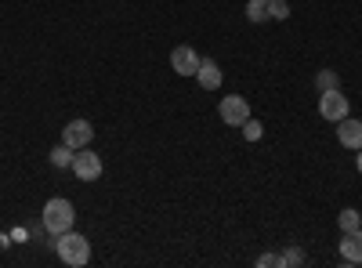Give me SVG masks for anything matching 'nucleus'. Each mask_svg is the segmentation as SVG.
Listing matches in <instances>:
<instances>
[{"label": "nucleus", "mask_w": 362, "mask_h": 268, "mask_svg": "<svg viewBox=\"0 0 362 268\" xmlns=\"http://www.w3.org/2000/svg\"><path fill=\"white\" fill-rule=\"evenodd\" d=\"M73 221H76V211H73V203H69V199L58 196V199H47V203H44V228H47L51 235L69 232Z\"/></svg>", "instance_id": "1"}, {"label": "nucleus", "mask_w": 362, "mask_h": 268, "mask_svg": "<svg viewBox=\"0 0 362 268\" xmlns=\"http://www.w3.org/2000/svg\"><path fill=\"white\" fill-rule=\"evenodd\" d=\"M54 250H58V257H62L66 264H73V268H83L87 261H90V243L83 240L80 232H62L58 235V243H54Z\"/></svg>", "instance_id": "2"}, {"label": "nucleus", "mask_w": 362, "mask_h": 268, "mask_svg": "<svg viewBox=\"0 0 362 268\" xmlns=\"http://www.w3.org/2000/svg\"><path fill=\"white\" fill-rule=\"evenodd\" d=\"M218 116H221V124H228V127H243L250 120V102L239 98V95H228V98H221Z\"/></svg>", "instance_id": "3"}, {"label": "nucleus", "mask_w": 362, "mask_h": 268, "mask_svg": "<svg viewBox=\"0 0 362 268\" xmlns=\"http://www.w3.org/2000/svg\"><path fill=\"white\" fill-rule=\"evenodd\" d=\"M73 174L80 177V182H98L102 177V156L95 153V148H80V153L73 156Z\"/></svg>", "instance_id": "4"}, {"label": "nucleus", "mask_w": 362, "mask_h": 268, "mask_svg": "<svg viewBox=\"0 0 362 268\" xmlns=\"http://www.w3.org/2000/svg\"><path fill=\"white\" fill-rule=\"evenodd\" d=\"M319 112H322V120L329 124H337L348 116V98L341 95V87H334V91H319Z\"/></svg>", "instance_id": "5"}, {"label": "nucleus", "mask_w": 362, "mask_h": 268, "mask_svg": "<svg viewBox=\"0 0 362 268\" xmlns=\"http://www.w3.org/2000/svg\"><path fill=\"white\" fill-rule=\"evenodd\" d=\"M62 141L69 148H87L90 141H95V124H90V120H69L62 127Z\"/></svg>", "instance_id": "6"}, {"label": "nucleus", "mask_w": 362, "mask_h": 268, "mask_svg": "<svg viewBox=\"0 0 362 268\" xmlns=\"http://www.w3.org/2000/svg\"><path fill=\"white\" fill-rule=\"evenodd\" d=\"M199 62H203V58H199L189 44H181V47H174V51H170V66H174V73H177V76H196Z\"/></svg>", "instance_id": "7"}, {"label": "nucleus", "mask_w": 362, "mask_h": 268, "mask_svg": "<svg viewBox=\"0 0 362 268\" xmlns=\"http://www.w3.org/2000/svg\"><path fill=\"white\" fill-rule=\"evenodd\" d=\"M337 141L344 148H362V120H351V116L337 120Z\"/></svg>", "instance_id": "8"}, {"label": "nucleus", "mask_w": 362, "mask_h": 268, "mask_svg": "<svg viewBox=\"0 0 362 268\" xmlns=\"http://www.w3.org/2000/svg\"><path fill=\"white\" fill-rule=\"evenodd\" d=\"M196 80H199L203 91H218L221 87V66L214 62V58H203L199 69H196Z\"/></svg>", "instance_id": "9"}, {"label": "nucleus", "mask_w": 362, "mask_h": 268, "mask_svg": "<svg viewBox=\"0 0 362 268\" xmlns=\"http://www.w3.org/2000/svg\"><path fill=\"white\" fill-rule=\"evenodd\" d=\"M341 257H344L348 264H362V228H358V232H344Z\"/></svg>", "instance_id": "10"}, {"label": "nucleus", "mask_w": 362, "mask_h": 268, "mask_svg": "<svg viewBox=\"0 0 362 268\" xmlns=\"http://www.w3.org/2000/svg\"><path fill=\"white\" fill-rule=\"evenodd\" d=\"M337 225H341V232H358L362 228V214L355 211V206H348V211L337 214Z\"/></svg>", "instance_id": "11"}, {"label": "nucleus", "mask_w": 362, "mask_h": 268, "mask_svg": "<svg viewBox=\"0 0 362 268\" xmlns=\"http://www.w3.org/2000/svg\"><path fill=\"white\" fill-rule=\"evenodd\" d=\"M73 156H76V148H69L66 141L58 145V148H51V163L54 167H73Z\"/></svg>", "instance_id": "12"}, {"label": "nucleus", "mask_w": 362, "mask_h": 268, "mask_svg": "<svg viewBox=\"0 0 362 268\" xmlns=\"http://www.w3.org/2000/svg\"><path fill=\"white\" fill-rule=\"evenodd\" d=\"M268 4L272 0H247V18L250 22H268Z\"/></svg>", "instance_id": "13"}, {"label": "nucleus", "mask_w": 362, "mask_h": 268, "mask_svg": "<svg viewBox=\"0 0 362 268\" xmlns=\"http://www.w3.org/2000/svg\"><path fill=\"white\" fill-rule=\"evenodd\" d=\"M279 264H283V268H293V264H305V250H300V247H286V250L279 254Z\"/></svg>", "instance_id": "14"}, {"label": "nucleus", "mask_w": 362, "mask_h": 268, "mask_svg": "<svg viewBox=\"0 0 362 268\" xmlns=\"http://www.w3.org/2000/svg\"><path fill=\"white\" fill-rule=\"evenodd\" d=\"M337 83H341V80H337L334 69H319V76H315V87H319V91H334Z\"/></svg>", "instance_id": "15"}, {"label": "nucleus", "mask_w": 362, "mask_h": 268, "mask_svg": "<svg viewBox=\"0 0 362 268\" xmlns=\"http://www.w3.org/2000/svg\"><path fill=\"white\" fill-rule=\"evenodd\" d=\"M268 18H276V22L290 18V4H286V0H272V4H268Z\"/></svg>", "instance_id": "16"}, {"label": "nucleus", "mask_w": 362, "mask_h": 268, "mask_svg": "<svg viewBox=\"0 0 362 268\" xmlns=\"http://www.w3.org/2000/svg\"><path fill=\"white\" fill-rule=\"evenodd\" d=\"M243 138H247V141H257V138H261V124L254 120V116H250V120L243 124Z\"/></svg>", "instance_id": "17"}, {"label": "nucleus", "mask_w": 362, "mask_h": 268, "mask_svg": "<svg viewBox=\"0 0 362 268\" xmlns=\"http://www.w3.org/2000/svg\"><path fill=\"white\" fill-rule=\"evenodd\" d=\"M257 264H261V268H272V264H279V257H276V254H261Z\"/></svg>", "instance_id": "18"}, {"label": "nucleus", "mask_w": 362, "mask_h": 268, "mask_svg": "<svg viewBox=\"0 0 362 268\" xmlns=\"http://www.w3.org/2000/svg\"><path fill=\"white\" fill-rule=\"evenodd\" d=\"M355 163H358V174H362V148H355Z\"/></svg>", "instance_id": "19"}]
</instances>
